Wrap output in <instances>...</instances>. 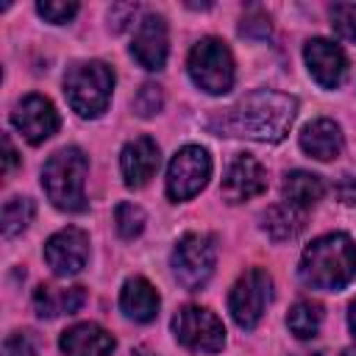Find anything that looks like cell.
<instances>
[{
	"label": "cell",
	"instance_id": "obj_1",
	"mask_svg": "<svg viewBox=\"0 0 356 356\" xmlns=\"http://www.w3.org/2000/svg\"><path fill=\"white\" fill-rule=\"evenodd\" d=\"M298 114V100L284 92L273 89H256L236 100L234 106L214 111L209 117V131L217 136H239L253 142L275 145L281 142Z\"/></svg>",
	"mask_w": 356,
	"mask_h": 356
},
{
	"label": "cell",
	"instance_id": "obj_2",
	"mask_svg": "<svg viewBox=\"0 0 356 356\" xmlns=\"http://www.w3.org/2000/svg\"><path fill=\"white\" fill-rule=\"evenodd\" d=\"M300 281L312 289L337 292L356 278V245L348 234H325L306 245L300 256Z\"/></svg>",
	"mask_w": 356,
	"mask_h": 356
},
{
	"label": "cell",
	"instance_id": "obj_3",
	"mask_svg": "<svg viewBox=\"0 0 356 356\" xmlns=\"http://www.w3.org/2000/svg\"><path fill=\"white\" fill-rule=\"evenodd\" d=\"M86 172H89V159L81 147L56 150L42 167V189L47 200L61 211H83L86 209V195H83Z\"/></svg>",
	"mask_w": 356,
	"mask_h": 356
},
{
	"label": "cell",
	"instance_id": "obj_4",
	"mask_svg": "<svg viewBox=\"0 0 356 356\" xmlns=\"http://www.w3.org/2000/svg\"><path fill=\"white\" fill-rule=\"evenodd\" d=\"M114 89V72L103 61H75L67 67L64 75V95L67 103L78 117H100L111 100Z\"/></svg>",
	"mask_w": 356,
	"mask_h": 356
},
{
	"label": "cell",
	"instance_id": "obj_5",
	"mask_svg": "<svg viewBox=\"0 0 356 356\" xmlns=\"http://www.w3.org/2000/svg\"><path fill=\"white\" fill-rule=\"evenodd\" d=\"M186 70H189V78L195 81V86H200L209 95L231 92L234 78H236L234 56H231L228 44L217 36H206L189 50Z\"/></svg>",
	"mask_w": 356,
	"mask_h": 356
},
{
	"label": "cell",
	"instance_id": "obj_6",
	"mask_svg": "<svg viewBox=\"0 0 356 356\" xmlns=\"http://www.w3.org/2000/svg\"><path fill=\"white\" fill-rule=\"evenodd\" d=\"M214 261H217V248H214V239L206 234H184L175 242L172 259H170L175 281L189 292H197L200 286H206V281L214 273Z\"/></svg>",
	"mask_w": 356,
	"mask_h": 356
},
{
	"label": "cell",
	"instance_id": "obj_7",
	"mask_svg": "<svg viewBox=\"0 0 356 356\" xmlns=\"http://www.w3.org/2000/svg\"><path fill=\"white\" fill-rule=\"evenodd\" d=\"M273 298V278L264 267H250L236 278L228 295V312L239 328H256Z\"/></svg>",
	"mask_w": 356,
	"mask_h": 356
},
{
	"label": "cell",
	"instance_id": "obj_8",
	"mask_svg": "<svg viewBox=\"0 0 356 356\" xmlns=\"http://www.w3.org/2000/svg\"><path fill=\"white\" fill-rule=\"evenodd\" d=\"M172 334L184 348H189L195 353H217L225 345L222 320L203 306L178 309L172 317Z\"/></svg>",
	"mask_w": 356,
	"mask_h": 356
},
{
	"label": "cell",
	"instance_id": "obj_9",
	"mask_svg": "<svg viewBox=\"0 0 356 356\" xmlns=\"http://www.w3.org/2000/svg\"><path fill=\"white\" fill-rule=\"evenodd\" d=\"M211 178V156L200 145L181 147L170 167H167V197L170 200H189L195 197Z\"/></svg>",
	"mask_w": 356,
	"mask_h": 356
},
{
	"label": "cell",
	"instance_id": "obj_10",
	"mask_svg": "<svg viewBox=\"0 0 356 356\" xmlns=\"http://www.w3.org/2000/svg\"><path fill=\"white\" fill-rule=\"evenodd\" d=\"M11 122H14V128H17L31 145H42V142L50 139V136L58 131V125H61L56 106H53L44 95H25V97L14 106Z\"/></svg>",
	"mask_w": 356,
	"mask_h": 356
},
{
	"label": "cell",
	"instance_id": "obj_11",
	"mask_svg": "<svg viewBox=\"0 0 356 356\" xmlns=\"http://www.w3.org/2000/svg\"><path fill=\"white\" fill-rule=\"evenodd\" d=\"M89 259V236L81 228H61L44 242V261L56 275H75Z\"/></svg>",
	"mask_w": 356,
	"mask_h": 356
},
{
	"label": "cell",
	"instance_id": "obj_12",
	"mask_svg": "<svg viewBox=\"0 0 356 356\" xmlns=\"http://www.w3.org/2000/svg\"><path fill=\"white\" fill-rule=\"evenodd\" d=\"M131 56L139 61V67L145 70H161L167 64L170 56V31H167V19L161 14H147L142 17V22L136 25L134 42H131Z\"/></svg>",
	"mask_w": 356,
	"mask_h": 356
},
{
	"label": "cell",
	"instance_id": "obj_13",
	"mask_svg": "<svg viewBox=\"0 0 356 356\" xmlns=\"http://www.w3.org/2000/svg\"><path fill=\"white\" fill-rule=\"evenodd\" d=\"M303 58L309 67V75L323 89H337L348 75V56L339 44L328 39H309L303 44Z\"/></svg>",
	"mask_w": 356,
	"mask_h": 356
},
{
	"label": "cell",
	"instance_id": "obj_14",
	"mask_svg": "<svg viewBox=\"0 0 356 356\" xmlns=\"http://www.w3.org/2000/svg\"><path fill=\"white\" fill-rule=\"evenodd\" d=\"M267 189V170L248 153H239L228 170H225V178H222V197L228 203H245L256 195H261Z\"/></svg>",
	"mask_w": 356,
	"mask_h": 356
},
{
	"label": "cell",
	"instance_id": "obj_15",
	"mask_svg": "<svg viewBox=\"0 0 356 356\" xmlns=\"http://www.w3.org/2000/svg\"><path fill=\"white\" fill-rule=\"evenodd\" d=\"M120 167H122V178L131 189L145 186L153 172L159 170V145L150 136H136L131 139L122 153H120Z\"/></svg>",
	"mask_w": 356,
	"mask_h": 356
},
{
	"label": "cell",
	"instance_id": "obj_16",
	"mask_svg": "<svg viewBox=\"0 0 356 356\" xmlns=\"http://www.w3.org/2000/svg\"><path fill=\"white\" fill-rule=\"evenodd\" d=\"M58 345L64 356H111L117 348L114 337L97 323H75L61 334Z\"/></svg>",
	"mask_w": 356,
	"mask_h": 356
},
{
	"label": "cell",
	"instance_id": "obj_17",
	"mask_svg": "<svg viewBox=\"0 0 356 356\" xmlns=\"http://www.w3.org/2000/svg\"><path fill=\"white\" fill-rule=\"evenodd\" d=\"M342 145H345V136H342V128L328 120V117H320V120H312L303 131H300V150L317 161H331L342 153Z\"/></svg>",
	"mask_w": 356,
	"mask_h": 356
},
{
	"label": "cell",
	"instance_id": "obj_18",
	"mask_svg": "<svg viewBox=\"0 0 356 356\" xmlns=\"http://www.w3.org/2000/svg\"><path fill=\"white\" fill-rule=\"evenodd\" d=\"M159 292L156 286L142 278V275H134L122 284V292H120V309L125 312V317L136 320V323H150L156 320L159 314Z\"/></svg>",
	"mask_w": 356,
	"mask_h": 356
},
{
	"label": "cell",
	"instance_id": "obj_19",
	"mask_svg": "<svg viewBox=\"0 0 356 356\" xmlns=\"http://www.w3.org/2000/svg\"><path fill=\"white\" fill-rule=\"evenodd\" d=\"M86 300L83 286H50V284H39L33 292V309L39 317H58V314H75Z\"/></svg>",
	"mask_w": 356,
	"mask_h": 356
},
{
	"label": "cell",
	"instance_id": "obj_20",
	"mask_svg": "<svg viewBox=\"0 0 356 356\" xmlns=\"http://www.w3.org/2000/svg\"><path fill=\"white\" fill-rule=\"evenodd\" d=\"M306 225V211L292 206V203H278V206H270L261 217V228L267 231L270 239L275 242H286V239H295Z\"/></svg>",
	"mask_w": 356,
	"mask_h": 356
},
{
	"label": "cell",
	"instance_id": "obj_21",
	"mask_svg": "<svg viewBox=\"0 0 356 356\" xmlns=\"http://www.w3.org/2000/svg\"><path fill=\"white\" fill-rule=\"evenodd\" d=\"M281 192H284V203H292V206H298V209L306 211L309 206H314V203L323 200L325 184H323V178L314 175V172L295 170V172H289V175L284 178Z\"/></svg>",
	"mask_w": 356,
	"mask_h": 356
},
{
	"label": "cell",
	"instance_id": "obj_22",
	"mask_svg": "<svg viewBox=\"0 0 356 356\" xmlns=\"http://www.w3.org/2000/svg\"><path fill=\"white\" fill-rule=\"evenodd\" d=\"M33 214H36V206H33V200H31V197H22V195L8 197V200H6V206H3V214H0L3 236H6V239H11V236L22 234V231L31 225Z\"/></svg>",
	"mask_w": 356,
	"mask_h": 356
},
{
	"label": "cell",
	"instance_id": "obj_23",
	"mask_svg": "<svg viewBox=\"0 0 356 356\" xmlns=\"http://www.w3.org/2000/svg\"><path fill=\"white\" fill-rule=\"evenodd\" d=\"M320 323H323V306L314 300H298L286 314V325L298 339H312L320 331Z\"/></svg>",
	"mask_w": 356,
	"mask_h": 356
},
{
	"label": "cell",
	"instance_id": "obj_24",
	"mask_svg": "<svg viewBox=\"0 0 356 356\" xmlns=\"http://www.w3.org/2000/svg\"><path fill=\"white\" fill-rule=\"evenodd\" d=\"M114 225H117V234L122 239H134L145 228V211L136 203H120L114 209Z\"/></svg>",
	"mask_w": 356,
	"mask_h": 356
},
{
	"label": "cell",
	"instance_id": "obj_25",
	"mask_svg": "<svg viewBox=\"0 0 356 356\" xmlns=\"http://www.w3.org/2000/svg\"><path fill=\"white\" fill-rule=\"evenodd\" d=\"M161 106H164V92H161L159 83H145V86L136 92V97H134V111H136L139 117H145V120L153 117V114H159Z\"/></svg>",
	"mask_w": 356,
	"mask_h": 356
},
{
	"label": "cell",
	"instance_id": "obj_26",
	"mask_svg": "<svg viewBox=\"0 0 356 356\" xmlns=\"http://www.w3.org/2000/svg\"><path fill=\"white\" fill-rule=\"evenodd\" d=\"M331 25H334L337 36L356 42V6L353 3H337L331 8Z\"/></svg>",
	"mask_w": 356,
	"mask_h": 356
},
{
	"label": "cell",
	"instance_id": "obj_27",
	"mask_svg": "<svg viewBox=\"0 0 356 356\" xmlns=\"http://www.w3.org/2000/svg\"><path fill=\"white\" fill-rule=\"evenodd\" d=\"M36 11H39V17H44L47 22H53V25H64V22H70L75 14H78V3H64V0H39L36 3Z\"/></svg>",
	"mask_w": 356,
	"mask_h": 356
},
{
	"label": "cell",
	"instance_id": "obj_28",
	"mask_svg": "<svg viewBox=\"0 0 356 356\" xmlns=\"http://www.w3.org/2000/svg\"><path fill=\"white\" fill-rule=\"evenodd\" d=\"M136 11H139V8L131 6V3H114V6L108 8V25H111V31H114V33L125 31V28L134 22Z\"/></svg>",
	"mask_w": 356,
	"mask_h": 356
},
{
	"label": "cell",
	"instance_id": "obj_29",
	"mask_svg": "<svg viewBox=\"0 0 356 356\" xmlns=\"http://www.w3.org/2000/svg\"><path fill=\"white\" fill-rule=\"evenodd\" d=\"M3 356H36V348L28 334H11L3 342Z\"/></svg>",
	"mask_w": 356,
	"mask_h": 356
},
{
	"label": "cell",
	"instance_id": "obj_30",
	"mask_svg": "<svg viewBox=\"0 0 356 356\" xmlns=\"http://www.w3.org/2000/svg\"><path fill=\"white\" fill-rule=\"evenodd\" d=\"M337 197H339L342 203H348V206H356V178L345 175V178L337 184Z\"/></svg>",
	"mask_w": 356,
	"mask_h": 356
},
{
	"label": "cell",
	"instance_id": "obj_31",
	"mask_svg": "<svg viewBox=\"0 0 356 356\" xmlns=\"http://www.w3.org/2000/svg\"><path fill=\"white\" fill-rule=\"evenodd\" d=\"M253 28H259L261 36L270 33V19L264 14H253V17H245L242 19V33H253Z\"/></svg>",
	"mask_w": 356,
	"mask_h": 356
},
{
	"label": "cell",
	"instance_id": "obj_32",
	"mask_svg": "<svg viewBox=\"0 0 356 356\" xmlns=\"http://www.w3.org/2000/svg\"><path fill=\"white\" fill-rule=\"evenodd\" d=\"M3 153H6V156H3V172H6V175H11L19 159H17V150H14V145H11V139H8V134L3 136Z\"/></svg>",
	"mask_w": 356,
	"mask_h": 356
},
{
	"label": "cell",
	"instance_id": "obj_33",
	"mask_svg": "<svg viewBox=\"0 0 356 356\" xmlns=\"http://www.w3.org/2000/svg\"><path fill=\"white\" fill-rule=\"evenodd\" d=\"M348 325H350V331H353V337H356V298H353L350 306H348Z\"/></svg>",
	"mask_w": 356,
	"mask_h": 356
},
{
	"label": "cell",
	"instance_id": "obj_34",
	"mask_svg": "<svg viewBox=\"0 0 356 356\" xmlns=\"http://www.w3.org/2000/svg\"><path fill=\"white\" fill-rule=\"evenodd\" d=\"M134 356H156V353H150L147 348H136V350H134Z\"/></svg>",
	"mask_w": 356,
	"mask_h": 356
},
{
	"label": "cell",
	"instance_id": "obj_35",
	"mask_svg": "<svg viewBox=\"0 0 356 356\" xmlns=\"http://www.w3.org/2000/svg\"><path fill=\"white\" fill-rule=\"evenodd\" d=\"M342 356H356V348H345V350H342Z\"/></svg>",
	"mask_w": 356,
	"mask_h": 356
}]
</instances>
